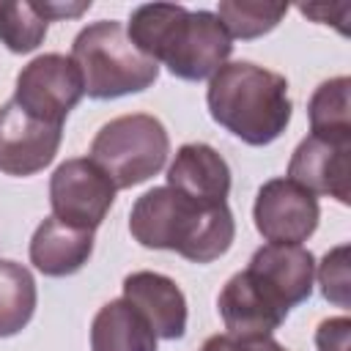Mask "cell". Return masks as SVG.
Here are the masks:
<instances>
[{
  "mask_svg": "<svg viewBox=\"0 0 351 351\" xmlns=\"http://www.w3.org/2000/svg\"><path fill=\"white\" fill-rule=\"evenodd\" d=\"M129 41L178 80H211L233 52V38L214 11H189L173 3L137 5L126 25Z\"/></svg>",
  "mask_w": 351,
  "mask_h": 351,
  "instance_id": "cell-1",
  "label": "cell"
},
{
  "mask_svg": "<svg viewBox=\"0 0 351 351\" xmlns=\"http://www.w3.org/2000/svg\"><path fill=\"white\" fill-rule=\"evenodd\" d=\"M129 233L148 250H170L192 263H211L230 250L236 222L228 203L203 206L170 186H154L134 200Z\"/></svg>",
  "mask_w": 351,
  "mask_h": 351,
  "instance_id": "cell-2",
  "label": "cell"
},
{
  "mask_svg": "<svg viewBox=\"0 0 351 351\" xmlns=\"http://www.w3.org/2000/svg\"><path fill=\"white\" fill-rule=\"evenodd\" d=\"M211 118L247 145L274 143L291 123L288 80L250 60L225 63L206 90Z\"/></svg>",
  "mask_w": 351,
  "mask_h": 351,
  "instance_id": "cell-3",
  "label": "cell"
},
{
  "mask_svg": "<svg viewBox=\"0 0 351 351\" xmlns=\"http://www.w3.org/2000/svg\"><path fill=\"white\" fill-rule=\"evenodd\" d=\"M71 60L80 69L85 93L99 101L140 93L159 77V63L145 58L115 19L85 25L71 44Z\"/></svg>",
  "mask_w": 351,
  "mask_h": 351,
  "instance_id": "cell-4",
  "label": "cell"
},
{
  "mask_svg": "<svg viewBox=\"0 0 351 351\" xmlns=\"http://www.w3.org/2000/svg\"><path fill=\"white\" fill-rule=\"evenodd\" d=\"M167 154V129L148 112H129L107 121L90 143V159L112 178L115 189H132L154 178L165 167Z\"/></svg>",
  "mask_w": 351,
  "mask_h": 351,
  "instance_id": "cell-5",
  "label": "cell"
},
{
  "mask_svg": "<svg viewBox=\"0 0 351 351\" xmlns=\"http://www.w3.org/2000/svg\"><path fill=\"white\" fill-rule=\"evenodd\" d=\"M85 96L82 77L71 55L44 52L16 74L14 101L38 121L63 126L66 115Z\"/></svg>",
  "mask_w": 351,
  "mask_h": 351,
  "instance_id": "cell-6",
  "label": "cell"
},
{
  "mask_svg": "<svg viewBox=\"0 0 351 351\" xmlns=\"http://www.w3.org/2000/svg\"><path fill=\"white\" fill-rule=\"evenodd\" d=\"M112 178L90 159H66L55 167L49 178V206L52 217L66 225L96 230L115 203Z\"/></svg>",
  "mask_w": 351,
  "mask_h": 351,
  "instance_id": "cell-7",
  "label": "cell"
},
{
  "mask_svg": "<svg viewBox=\"0 0 351 351\" xmlns=\"http://www.w3.org/2000/svg\"><path fill=\"white\" fill-rule=\"evenodd\" d=\"M252 219L269 244H302L315 233L321 206L318 197L296 181L271 178L255 195Z\"/></svg>",
  "mask_w": 351,
  "mask_h": 351,
  "instance_id": "cell-8",
  "label": "cell"
},
{
  "mask_svg": "<svg viewBox=\"0 0 351 351\" xmlns=\"http://www.w3.org/2000/svg\"><path fill=\"white\" fill-rule=\"evenodd\" d=\"M63 126L47 123L25 112L14 99L0 107V173L36 176L58 154Z\"/></svg>",
  "mask_w": 351,
  "mask_h": 351,
  "instance_id": "cell-9",
  "label": "cell"
},
{
  "mask_svg": "<svg viewBox=\"0 0 351 351\" xmlns=\"http://www.w3.org/2000/svg\"><path fill=\"white\" fill-rule=\"evenodd\" d=\"M219 318L233 337H271L288 318V307L250 269L236 271L217 296Z\"/></svg>",
  "mask_w": 351,
  "mask_h": 351,
  "instance_id": "cell-10",
  "label": "cell"
},
{
  "mask_svg": "<svg viewBox=\"0 0 351 351\" xmlns=\"http://www.w3.org/2000/svg\"><path fill=\"white\" fill-rule=\"evenodd\" d=\"M288 178L310 195H326L348 206L351 200V143L307 134L291 154Z\"/></svg>",
  "mask_w": 351,
  "mask_h": 351,
  "instance_id": "cell-11",
  "label": "cell"
},
{
  "mask_svg": "<svg viewBox=\"0 0 351 351\" xmlns=\"http://www.w3.org/2000/svg\"><path fill=\"white\" fill-rule=\"evenodd\" d=\"M123 299L151 324L162 340H178L186 332V296L176 280L159 271H132L123 277Z\"/></svg>",
  "mask_w": 351,
  "mask_h": 351,
  "instance_id": "cell-12",
  "label": "cell"
},
{
  "mask_svg": "<svg viewBox=\"0 0 351 351\" xmlns=\"http://www.w3.org/2000/svg\"><path fill=\"white\" fill-rule=\"evenodd\" d=\"M247 269L271 288L291 310L310 299L315 280V258L302 244H263L252 252Z\"/></svg>",
  "mask_w": 351,
  "mask_h": 351,
  "instance_id": "cell-13",
  "label": "cell"
},
{
  "mask_svg": "<svg viewBox=\"0 0 351 351\" xmlns=\"http://www.w3.org/2000/svg\"><path fill=\"white\" fill-rule=\"evenodd\" d=\"M167 186L203 206L228 203L230 167L208 143H186L176 151V159L167 167Z\"/></svg>",
  "mask_w": 351,
  "mask_h": 351,
  "instance_id": "cell-14",
  "label": "cell"
},
{
  "mask_svg": "<svg viewBox=\"0 0 351 351\" xmlns=\"http://www.w3.org/2000/svg\"><path fill=\"white\" fill-rule=\"evenodd\" d=\"M93 255V230L47 217L30 239V263L47 277L77 274Z\"/></svg>",
  "mask_w": 351,
  "mask_h": 351,
  "instance_id": "cell-15",
  "label": "cell"
},
{
  "mask_svg": "<svg viewBox=\"0 0 351 351\" xmlns=\"http://www.w3.org/2000/svg\"><path fill=\"white\" fill-rule=\"evenodd\" d=\"M90 351H156L151 324L121 296L99 307L90 324Z\"/></svg>",
  "mask_w": 351,
  "mask_h": 351,
  "instance_id": "cell-16",
  "label": "cell"
},
{
  "mask_svg": "<svg viewBox=\"0 0 351 351\" xmlns=\"http://www.w3.org/2000/svg\"><path fill=\"white\" fill-rule=\"evenodd\" d=\"M307 118L310 134L335 143H351V80L343 74L321 82L310 96Z\"/></svg>",
  "mask_w": 351,
  "mask_h": 351,
  "instance_id": "cell-17",
  "label": "cell"
},
{
  "mask_svg": "<svg viewBox=\"0 0 351 351\" xmlns=\"http://www.w3.org/2000/svg\"><path fill=\"white\" fill-rule=\"evenodd\" d=\"M38 291L27 266L0 261V337L19 335L36 313Z\"/></svg>",
  "mask_w": 351,
  "mask_h": 351,
  "instance_id": "cell-18",
  "label": "cell"
},
{
  "mask_svg": "<svg viewBox=\"0 0 351 351\" xmlns=\"http://www.w3.org/2000/svg\"><path fill=\"white\" fill-rule=\"evenodd\" d=\"M288 14L285 3H252V0H222L217 16L230 38H258L271 33Z\"/></svg>",
  "mask_w": 351,
  "mask_h": 351,
  "instance_id": "cell-19",
  "label": "cell"
},
{
  "mask_svg": "<svg viewBox=\"0 0 351 351\" xmlns=\"http://www.w3.org/2000/svg\"><path fill=\"white\" fill-rule=\"evenodd\" d=\"M49 19L36 3H0V41L16 52H33L47 36Z\"/></svg>",
  "mask_w": 351,
  "mask_h": 351,
  "instance_id": "cell-20",
  "label": "cell"
},
{
  "mask_svg": "<svg viewBox=\"0 0 351 351\" xmlns=\"http://www.w3.org/2000/svg\"><path fill=\"white\" fill-rule=\"evenodd\" d=\"M318 285L326 302L337 307H348V244L332 247L318 263Z\"/></svg>",
  "mask_w": 351,
  "mask_h": 351,
  "instance_id": "cell-21",
  "label": "cell"
},
{
  "mask_svg": "<svg viewBox=\"0 0 351 351\" xmlns=\"http://www.w3.org/2000/svg\"><path fill=\"white\" fill-rule=\"evenodd\" d=\"M200 351H288L274 337H233V335H211Z\"/></svg>",
  "mask_w": 351,
  "mask_h": 351,
  "instance_id": "cell-22",
  "label": "cell"
},
{
  "mask_svg": "<svg viewBox=\"0 0 351 351\" xmlns=\"http://www.w3.org/2000/svg\"><path fill=\"white\" fill-rule=\"evenodd\" d=\"M348 332H351L348 315H337V318L321 321L318 329H315L318 351H348Z\"/></svg>",
  "mask_w": 351,
  "mask_h": 351,
  "instance_id": "cell-23",
  "label": "cell"
},
{
  "mask_svg": "<svg viewBox=\"0 0 351 351\" xmlns=\"http://www.w3.org/2000/svg\"><path fill=\"white\" fill-rule=\"evenodd\" d=\"M38 11L52 22V19H63V16H80L82 11L90 8V3H36Z\"/></svg>",
  "mask_w": 351,
  "mask_h": 351,
  "instance_id": "cell-24",
  "label": "cell"
}]
</instances>
